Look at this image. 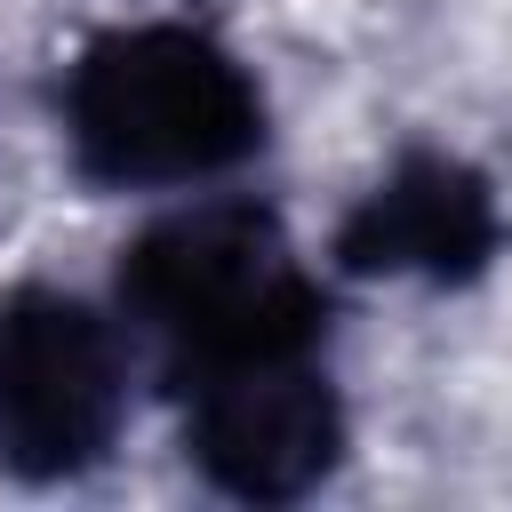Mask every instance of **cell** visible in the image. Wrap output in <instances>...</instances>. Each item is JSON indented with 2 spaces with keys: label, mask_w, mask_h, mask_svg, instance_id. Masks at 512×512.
Wrapping results in <instances>:
<instances>
[{
  "label": "cell",
  "mask_w": 512,
  "mask_h": 512,
  "mask_svg": "<svg viewBox=\"0 0 512 512\" xmlns=\"http://www.w3.org/2000/svg\"><path fill=\"white\" fill-rule=\"evenodd\" d=\"M64 152L104 192H176L232 176L264 144V96L248 64L200 24L96 32L56 88Z\"/></svg>",
  "instance_id": "7a4b0ae2"
},
{
  "label": "cell",
  "mask_w": 512,
  "mask_h": 512,
  "mask_svg": "<svg viewBox=\"0 0 512 512\" xmlns=\"http://www.w3.org/2000/svg\"><path fill=\"white\" fill-rule=\"evenodd\" d=\"M176 400H184V456L200 464L208 488L240 504H296L344 456V400L320 352L248 360L176 384Z\"/></svg>",
  "instance_id": "277c9868"
},
{
  "label": "cell",
  "mask_w": 512,
  "mask_h": 512,
  "mask_svg": "<svg viewBox=\"0 0 512 512\" xmlns=\"http://www.w3.org/2000/svg\"><path fill=\"white\" fill-rule=\"evenodd\" d=\"M128 416V360L96 304L64 288L0 296V464L16 480H80Z\"/></svg>",
  "instance_id": "3957f363"
},
{
  "label": "cell",
  "mask_w": 512,
  "mask_h": 512,
  "mask_svg": "<svg viewBox=\"0 0 512 512\" xmlns=\"http://www.w3.org/2000/svg\"><path fill=\"white\" fill-rule=\"evenodd\" d=\"M504 216L472 160L456 152H400L336 224V264L368 280H480L496 264Z\"/></svg>",
  "instance_id": "5b68a950"
},
{
  "label": "cell",
  "mask_w": 512,
  "mask_h": 512,
  "mask_svg": "<svg viewBox=\"0 0 512 512\" xmlns=\"http://www.w3.org/2000/svg\"><path fill=\"white\" fill-rule=\"evenodd\" d=\"M120 320L168 368V384H200L248 360L320 352L328 296L304 272L296 240L256 200H200L184 216L144 224L120 248Z\"/></svg>",
  "instance_id": "6da1fadb"
}]
</instances>
